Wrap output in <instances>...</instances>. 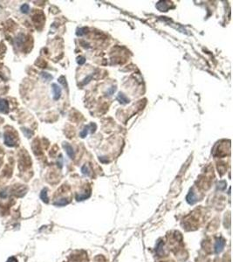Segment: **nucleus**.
Here are the masks:
<instances>
[{
	"label": "nucleus",
	"mask_w": 233,
	"mask_h": 262,
	"mask_svg": "<svg viewBox=\"0 0 233 262\" xmlns=\"http://www.w3.org/2000/svg\"><path fill=\"white\" fill-rule=\"evenodd\" d=\"M4 138H5V143L8 147H14L16 145V140L13 135L10 133H6Z\"/></svg>",
	"instance_id": "1"
},
{
	"label": "nucleus",
	"mask_w": 233,
	"mask_h": 262,
	"mask_svg": "<svg viewBox=\"0 0 233 262\" xmlns=\"http://www.w3.org/2000/svg\"><path fill=\"white\" fill-rule=\"evenodd\" d=\"M224 245H225V240H224V239H223V238L217 239L216 240V244H215V252L216 254L220 253L223 250Z\"/></svg>",
	"instance_id": "2"
},
{
	"label": "nucleus",
	"mask_w": 233,
	"mask_h": 262,
	"mask_svg": "<svg viewBox=\"0 0 233 262\" xmlns=\"http://www.w3.org/2000/svg\"><path fill=\"white\" fill-rule=\"evenodd\" d=\"M62 146H63V148L65 149V150L67 156H68L71 159H73L74 157H75V152H74V150H73V148H72L68 143H63Z\"/></svg>",
	"instance_id": "3"
},
{
	"label": "nucleus",
	"mask_w": 233,
	"mask_h": 262,
	"mask_svg": "<svg viewBox=\"0 0 233 262\" xmlns=\"http://www.w3.org/2000/svg\"><path fill=\"white\" fill-rule=\"evenodd\" d=\"M52 92H53V99L55 101L59 100L61 96V88L59 85L53 83L52 85Z\"/></svg>",
	"instance_id": "4"
},
{
	"label": "nucleus",
	"mask_w": 233,
	"mask_h": 262,
	"mask_svg": "<svg viewBox=\"0 0 233 262\" xmlns=\"http://www.w3.org/2000/svg\"><path fill=\"white\" fill-rule=\"evenodd\" d=\"M186 201H187V203H188L189 205H194V204L197 201V199H196V196L194 191L190 190V191L189 192V194H188L187 196H186Z\"/></svg>",
	"instance_id": "5"
},
{
	"label": "nucleus",
	"mask_w": 233,
	"mask_h": 262,
	"mask_svg": "<svg viewBox=\"0 0 233 262\" xmlns=\"http://www.w3.org/2000/svg\"><path fill=\"white\" fill-rule=\"evenodd\" d=\"M9 106H8V102L6 100L4 99H0V113H4L6 114L8 112Z\"/></svg>",
	"instance_id": "6"
},
{
	"label": "nucleus",
	"mask_w": 233,
	"mask_h": 262,
	"mask_svg": "<svg viewBox=\"0 0 233 262\" xmlns=\"http://www.w3.org/2000/svg\"><path fill=\"white\" fill-rule=\"evenodd\" d=\"M117 100L119 101V102L121 104H128L129 103V99L122 93H119L118 96H117Z\"/></svg>",
	"instance_id": "7"
},
{
	"label": "nucleus",
	"mask_w": 233,
	"mask_h": 262,
	"mask_svg": "<svg viewBox=\"0 0 233 262\" xmlns=\"http://www.w3.org/2000/svg\"><path fill=\"white\" fill-rule=\"evenodd\" d=\"M40 199L43 202H45V204H47L49 202L48 200V196H47V189H43L40 192Z\"/></svg>",
	"instance_id": "8"
},
{
	"label": "nucleus",
	"mask_w": 233,
	"mask_h": 262,
	"mask_svg": "<svg viewBox=\"0 0 233 262\" xmlns=\"http://www.w3.org/2000/svg\"><path fill=\"white\" fill-rule=\"evenodd\" d=\"M68 204H69V201H68L67 199H59V200H57L53 203V205H56V206H65Z\"/></svg>",
	"instance_id": "9"
},
{
	"label": "nucleus",
	"mask_w": 233,
	"mask_h": 262,
	"mask_svg": "<svg viewBox=\"0 0 233 262\" xmlns=\"http://www.w3.org/2000/svg\"><path fill=\"white\" fill-rule=\"evenodd\" d=\"M90 128H90V125H88V126L84 127L83 130L80 133V137H81V138H85V137L88 136V132H89V129H90Z\"/></svg>",
	"instance_id": "10"
},
{
	"label": "nucleus",
	"mask_w": 233,
	"mask_h": 262,
	"mask_svg": "<svg viewBox=\"0 0 233 262\" xmlns=\"http://www.w3.org/2000/svg\"><path fill=\"white\" fill-rule=\"evenodd\" d=\"M24 40H25L24 35H23V34H19V35L15 39V44L17 45V46H20L23 44Z\"/></svg>",
	"instance_id": "11"
},
{
	"label": "nucleus",
	"mask_w": 233,
	"mask_h": 262,
	"mask_svg": "<svg viewBox=\"0 0 233 262\" xmlns=\"http://www.w3.org/2000/svg\"><path fill=\"white\" fill-rule=\"evenodd\" d=\"M90 171H91V170H90L89 165L85 164V165L82 166V168H81V172H82V174H84V175H86V176H89V175H90Z\"/></svg>",
	"instance_id": "12"
},
{
	"label": "nucleus",
	"mask_w": 233,
	"mask_h": 262,
	"mask_svg": "<svg viewBox=\"0 0 233 262\" xmlns=\"http://www.w3.org/2000/svg\"><path fill=\"white\" fill-rule=\"evenodd\" d=\"M40 75H41V78H42L44 81H49L52 80V76L51 74H47V73L42 72Z\"/></svg>",
	"instance_id": "13"
},
{
	"label": "nucleus",
	"mask_w": 233,
	"mask_h": 262,
	"mask_svg": "<svg viewBox=\"0 0 233 262\" xmlns=\"http://www.w3.org/2000/svg\"><path fill=\"white\" fill-rule=\"evenodd\" d=\"M89 196H90V194H88V195H87V193H85V194H80V195H77V196H76V199H77L78 201H82V200H84V199H87Z\"/></svg>",
	"instance_id": "14"
},
{
	"label": "nucleus",
	"mask_w": 233,
	"mask_h": 262,
	"mask_svg": "<svg viewBox=\"0 0 233 262\" xmlns=\"http://www.w3.org/2000/svg\"><path fill=\"white\" fill-rule=\"evenodd\" d=\"M20 11H21V12H23V13H25V14L28 13L29 11H30V6H29V5H28V4H24V5H22L21 7H20Z\"/></svg>",
	"instance_id": "15"
},
{
	"label": "nucleus",
	"mask_w": 233,
	"mask_h": 262,
	"mask_svg": "<svg viewBox=\"0 0 233 262\" xmlns=\"http://www.w3.org/2000/svg\"><path fill=\"white\" fill-rule=\"evenodd\" d=\"M115 91H116V87H115V86H113V87L109 88L107 90V92L105 93V94H106L107 96H111V95L114 94V93Z\"/></svg>",
	"instance_id": "16"
},
{
	"label": "nucleus",
	"mask_w": 233,
	"mask_h": 262,
	"mask_svg": "<svg viewBox=\"0 0 233 262\" xmlns=\"http://www.w3.org/2000/svg\"><path fill=\"white\" fill-rule=\"evenodd\" d=\"M22 131H23L24 135H25L26 137H28V138L32 137V136L33 135V132H32V131H31L30 129H27V128H22Z\"/></svg>",
	"instance_id": "17"
},
{
	"label": "nucleus",
	"mask_w": 233,
	"mask_h": 262,
	"mask_svg": "<svg viewBox=\"0 0 233 262\" xmlns=\"http://www.w3.org/2000/svg\"><path fill=\"white\" fill-rule=\"evenodd\" d=\"M163 243L162 242V241H160L159 243H158V245H156V252L160 255V256H162V254H163Z\"/></svg>",
	"instance_id": "18"
},
{
	"label": "nucleus",
	"mask_w": 233,
	"mask_h": 262,
	"mask_svg": "<svg viewBox=\"0 0 233 262\" xmlns=\"http://www.w3.org/2000/svg\"><path fill=\"white\" fill-rule=\"evenodd\" d=\"M88 28H86V27H83V28H80V29H78L77 30V32H76V34L78 35V36H83L84 34H86L88 32Z\"/></svg>",
	"instance_id": "19"
},
{
	"label": "nucleus",
	"mask_w": 233,
	"mask_h": 262,
	"mask_svg": "<svg viewBox=\"0 0 233 262\" xmlns=\"http://www.w3.org/2000/svg\"><path fill=\"white\" fill-rule=\"evenodd\" d=\"M158 4H159L160 6H163V7H162V8L158 9L159 11H161V12H167V11H168L169 7H168V6H166V2H159Z\"/></svg>",
	"instance_id": "20"
},
{
	"label": "nucleus",
	"mask_w": 233,
	"mask_h": 262,
	"mask_svg": "<svg viewBox=\"0 0 233 262\" xmlns=\"http://www.w3.org/2000/svg\"><path fill=\"white\" fill-rule=\"evenodd\" d=\"M86 62V59L84 57H78L77 58V63L79 65H83Z\"/></svg>",
	"instance_id": "21"
},
{
	"label": "nucleus",
	"mask_w": 233,
	"mask_h": 262,
	"mask_svg": "<svg viewBox=\"0 0 233 262\" xmlns=\"http://www.w3.org/2000/svg\"><path fill=\"white\" fill-rule=\"evenodd\" d=\"M217 184H218V185H221L220 187H218L219 190H224L225 187H226V183H225L224 181H221V182H219Z\"/></svg>",
	"instance_id": "22"
},
{
	"label": "nucleus",
	"mask_w": 233,
	"mask_h": 262,
	"mask_svg": "<svg viewBox=\"0 0 233 262\" xmlns=\"http://www.w3.org/2000/svg\"><path fill=\"white\" fill-rule=\"evenodd\" d=\"M92 77H93V74H91V75H89V76H88L85 80H84V81L82 82V84L83 85H85V84H87V83H88L91 80H92Z\"/></svg>",
	"instance_id": "23"
},
{
	"label": "nucleus",
	"mask_w": 233,
	"mask_h": 262,
	"mask_svg": "<svg viewBox=\"0 0 233 262\" xmlns=\"http://www.w3.org/2000/svg\"><path fill=\"white\" fill-rule=\"evenodd\" d=\"M6 262H18V259L15 257H10Z\"/></svg>",
	"instance_id": "24"
}]
</instances>
